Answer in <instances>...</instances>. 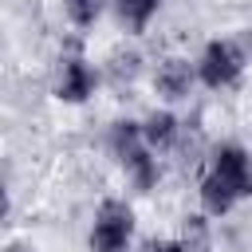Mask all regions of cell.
<instances>
[{
	"label": "cell",
	"instance_id": "6da1fadb",
	"mask_svg": "<svg viewBox=\"0 0 252 252\" xmlns=\"http://www.w3.org/2000/svg\"><path fill=\"white\" fill-rule=\"evenodd\" d=\"M244 197H252V158L244 146L224 142L213 150L209 173L201 177V205L209 217H224Z\"/></svg>",
	"mask_w": 252,
	"mask_h": 252
},
{
	"label": "cell",
	"instance_id": "7a4b0ae2",
	"mask_svg": "<svg viewBox=\"0 0 252 252\" xmlns=\"http://www.w3.org/2000/svg\"><path fill=\"white\" fill-rule=\"evenodd\" d=\"M110 146H114L118 165H122V169H126V177L134 181V189L150 193V189L158 185V158H154L158 150L146 142L142 122H130V118L114 122V130H110Z\"/></svg>",
	"mask_w": 252,
	"mask_h": 252
},
{
	"label": "cell",
	"instance_id": "3957f363",
	"mask_svg": "<svg viewBox=\"0 0 252 252\" xmlns=\"http://www.w3.org/2000/svg\"><path fill=\"white\" fill-rule=\"evenodd\" d=\"M248 55H252V39L248 35H228V39H213L205 43L201 59H197V79L213 91H224L232 87L244 67H248Z\"/></svg>",
	"mask_w": 252,
	"mask_h": 252
},
{
	"label": "cell",
	"instance_id": "277c9868",
	"mask_svg": "<svg viewBox=\"0 0 252 252\" xmlns=\"http://www.w3.org/2000/svg\"><path fill=\"white\" fill-rule=\"evenodd\" d=\"M130 240H134V209L126 201L106 197L94 213L87 248L91 252H130Z\"/></svg>",
	"mask_w": 252,
	"mask_h": 252
},
{
	"label": "cell",
	"instance_id": "5b68a950",
	"mask_svg": "<svg viewBox=\"0 0 252 252\" xmlns=\"http://www.w3.org/2000/svg\"><path fill=\"white\" fill-rule=\"evenodd\" d=\"M94 83H98L94 67H91L87 59H79V55H67V59L59 63L55 98H59V102H87V98L94 94Z\"/></svg>",
	"mask_w": 252,
	"mask_h": 252
},
{
	"label": "cell",
	"instance_id": "8992f818",
	"mask_svg": "<svg viewBox=\"0 0 252 252\" xmlns=\"http://www.w3.org/2000/svg\"><path fill=\"white\" fill-rule=\"evenodd\" d=\"M193 83H197V63L177 59V55L161 59V63H158V71H154V91H158L161 98H169V102L185 98V94L193 91Z\"/></svg>",
	"mask_w": 252,
	"mask_h": 252
},
{
	"label": "cell",
	"instance_id": "52a82bcc",
	"mask_svg": "<svg viewBox=\"0 0 252 252\" xmlns=\"http://www.w3.org/2000/svg\"><path fill=\"white\" fill-rule=\"evenodd\" d=\"M158 8H161V0H114V12L122 20V28L134 32V35L150 28V20L158 16Z\"/></svg>",
	"mask_w": 252,
	"mask_h": 252
},
{
	"label": "cell",
	"instance_id": "ba28073f",
	"mask_svg": "<svg viewBox=\"0 0 252 252\" xmlns=\"http://www.w3.org/2000/svg\"><path fill=\"white\" fill-rule=\"evenodd\" d=\"M142 134H146V142H150L154 150H169V146L177 142V118H173L169 110H154V114L142 122Z\"/></svg>",
	"mask_w": 252,
	"mask_h": 252
},
{
	"label": "cell",
	"instance_id": "9c48e42d",
	"mask_svg": "<svg viewBox=\"0 0 252 252\" xmlns=\"http://www.w3.org/2000/svg\"><path fill=\"white\" fill-rule=\"evenodd\" d=\"M63 12L75 28H91L102 16V0H63Z\"/></svg>",
	"mask_w": 252,
	"mask_h": 252
},
{
	"label": "cell",
	"instance_id": "30bf717a",
	"mask_svg": "<svg viewBox=\"0 0 252 252\" xmlns=\"http://www.w3.org/2000/svg\"><path fill=\"white\" fill-rule=\"evenodd\" d=\"M138 252H185V244L181 240H146Z\"/></svg>",
	"mask_w": 252,
	"mask_h": 252
},
{
	"label": "cell",
	"instance_id": "8fae6325",
	"mask_svg": "<svg viewBox=\"0 0 252 252\" xmlns=\"http://www.w3.org/2000/svg\"><path fill=\"white\" fill-rule=\"evenodd\" d=\"M4 252H28V248H24V244H16V240H12V244H4Z\"/></svg>",
	"mask_w": 252,
	"mask_h": 252
}]
</instances>
